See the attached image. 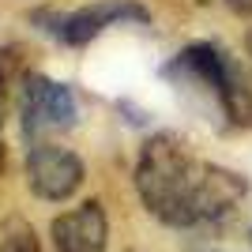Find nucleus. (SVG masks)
Listing matches in <instances>:
<instances>
[{"instance_id": "nucleus-6", "label": "nucleus", "mask_w": 252, "mask_h": 252, "mask_svg": "<svg viewBox=\"0 0 252 252\" xmlns=\"http://www.w3.org/2000/svg\"><path fill=\"white\" fill-rule=\"evenodd\" d=\"M57 252H105L109 241V219L98 200H87L79 207L57 215L49 226Z\"/></svg>"}, {"instance_id": "nucleus-7", "label": "nucleus", "mask_w": 252, "mask_h": 252, "mask_svg": "<svg viewBox=\"0 0 252 252\" xmlns=\"http://www.w3.org/2000/svg\"><path fill=\"white\" fill-rule=\"evenodd\" d=\"M0 252H38V241H34V230L27 222L11 219L8 230H4V241H0Z\"/></svg>"}, {"instance_id": "nucleus-5", "label": "nucleus", "mask_w": 252, "mask_h": 252, "mask_svg": "<svg viewBox=\"0 0 252 252\" xmlns=\"http://www.w3.org/2000/svg\"><path fill=\"white\" fill-rule=\"evenodd\" d=\"M166 75H185V79H196L215 94V102L222 105L226 117H237V75H233V64L226 61V53L215 49V45L200 42L189 45L173 57V64L166 68Z\"/></svg>"}, {"instance_id": "nucleus-9", "label": "nucleus", "mask_w": 252, "mask_h": 252, "mask_svg": "<svg viewBox=\"0 0 252 252\" xmlns=\"http://www.w3.org/2000/svg\"><path fill=\"white\" fill-rule=\"evenodd\" d=\"M0 105H4V75H0Z\"/></svg>"}, {"instance_id": "nucleus-4", "label": "nucleus", "mask_w": 252, "mask_h": 252, "mask_svg": "<svg viewBox=\"0 0 252 252\" xmlns=\"http://www.w3.org/2000/svg\"><path fill=\"white\" fill-rule=\"evenodd\" d=\"M83 177L87 169L75 151L57 147V143H34L27 151V185L38 200H49V203L68 200L79 192Z\"/></svg>"}, {"instance_id": "nucleus-1", "label": "nucleus", "mask_w": 252, "mask_h": 252, "mask_svg": "<svg viewBox=\"0 0 252 252\" xmlns=\"http://www.w3.org/2000/svg\"><path fill=\"white\" fill-rule=\"evenodd\" d=\"M136 192L158 222L185 230L226 219L245 200L249 181L226 166L196 158L181 136L158 132L139 147Z\"/></svg>"}, {"instance_id": "nucleus-2", "label": "nucleus", "mask_w": 252, "mask_h": 252, "mask_svg": "<svg viewBox=\"0 0 252 252\" xmlns=\"http://www.w3.org/2000/svg\"><path fill=\"white\" fill-rule=\"evenodd\" d=\"M19 113H23V132H27V139H38V136H45V132H68V128L75 125V117H79V105H75V94L64 83L31 72L23 79Z\"/></svg>"}, {"instance_id": "nucleus-8", "label": "nucleus", "mask_w": 252, "mask_h": 252, "mask_svg": "<svg viewBox=\"0 0 252 252\" xmlns=\"http://www.w3.org/2000/svg\"><path fill=\"white\" fill-rule=\"evenodd\" d=\"M230 4V11H237L241 19H252V0H226Z\"/></svg>"}, {"instance_id": "nucleus-3", "label": "nucleus", "mask_w": 252, "mask_h": 252, "mask_svg": "<svg viewBox=\"0 0 252 252\" xmlns=\"http://www.w3.org/2000/svg\"><path fill=\"white\" fill-rule=\"evenodd\" d=\"M38 23H53L49 34L61 38L64 45H87L91 38H98L102 31H109L113 23H147L151 11L139 0H94L79 11L68 15H34Z\"/></svg>"}]
</instances>
